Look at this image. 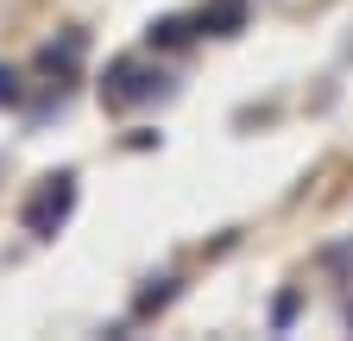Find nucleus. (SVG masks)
<instances>
[{
  "mask_svg": "<svg viewBox=\"0 0 353 341\" xmlns=\"http://www.w3.org/2000/svg\"><path fill=\"white\" fill-rule=\"evenodd\" d=\"M13 101H19V76L0 64V108H13Z\"/></svg>",
  "mask_w": 353,
  "mask_h": 341,
  "instance_id": "5",
  "label": "nucleus"
},
{
  "mask_svg": "<svg viewBox=\"0 0 353 341\" xmlns=\"http://www.w3.org/2000/svg\"><path fill=\"white\" fill-rule=\"evenodd\" d=\"M347 322H353V310H347Z\"/></svg>",
  "mask_w": 353,
  "mask_h": 341,
  "instance_id": "6",
  "label": "nucleus"
},
{
  "mask_svg": "<svg viewBox=\"0 0 353 341\" xmlns=\"http://www.w3.org/2000/svg\"><path fill=\"white\" fill-rule=\"evenodd\" d=\"M152 95H164V76H145L139 64H114V82H108V101H114V108L152 101Z\"/></svg>",
  "mask_w": 353,
  "mask_h": 341,
  "instance_id": "2",
  "label": "nucleus"
},
{
  "mask_svg": "<svg viewBox=\"0 0 353 341\" xmlns=\"http://www.w3.org/2000/svg\"><path fill=\"white\" fill-rule=\"evenodd\" d=\"M70 208H76V177H70V170H57V177H44L38 196L26 202V228H32V234H57V228L70 222Z\"/></svg>",
  "mask_w": 353,
  "mask_h": 341,
  "instance_id": "1",
  "label": "nucleus"
},
{
  "mask_svg": "<svg viewBox=\"0 0 353 341\" xmlns=\"http://www.w3.org/2000/svg\"><path fill=\"white\" fill-rule=\"evenodd\" d=\"M176 38H190V26H183V19H164V26H152V45H176Z\"/></svg>",
  "mask_w": 353,
  "mask_h": 341,
  "instance_id": "4",
  "label": "nucleus"
},
{
  "mask_svg": "<svg viewBox=\"0 0 353 341\" xmlns=\"http://www.w3.org/2000/svg\"><path fill=\"white\" fill-rule=\"evenodd\" d=\"M240 19H246V7H240V0H221L214 13H202V32H208V26H221V32H234Z\"/></svg>",
  "mask_w": 353,
  "mask_h": 341,
  "instance_id": "3",
  "label": "nucleus"
}]
</instances>
